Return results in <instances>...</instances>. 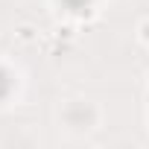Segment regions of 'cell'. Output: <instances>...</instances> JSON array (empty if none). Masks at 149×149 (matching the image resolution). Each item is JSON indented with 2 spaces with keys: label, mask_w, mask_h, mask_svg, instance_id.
Instances as JSON below:
<instances>
[{
  "label": "cell",
  "mask_w": 149,
  "mask_h": 149,
  "mask_svg": "<svg viewBox=\"0 0 149 149\" xmlns=\"http://www.w3.org/2000/svg\"><path fill=\"white\" fill-rule=\"evenodd\" d=\"M9 94H12V73L6 67H0V102H3Z\"/></svg>",
  "instance_id": "cell-1"
},
{
  "label": "cell",
  "mask_w": 149,
  "mask_h": 149,
  "mask_svg": "<svg viewBox=\"0 0 149 149\" xmlns=\"http://www.w3.org/2000/svg\"><path fill=\"white\" fill-rule=\"evenodd\" d=\"M91 3H94V0H61V6L67 9V12H88L91 9Z\"/></svg>",
  "instance_id": "cell-2"
}]
</instances>
